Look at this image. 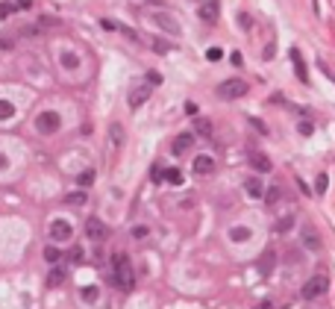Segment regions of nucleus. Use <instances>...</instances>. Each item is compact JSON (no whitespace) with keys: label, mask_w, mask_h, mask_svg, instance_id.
<instances>
[{"label":"nucleus","mask_w":335,"mask_h":309,"mask_svg":"<svg viewBox=\"0 0 335 309\" xmlns=\"http://www.w3.org/2000/svg\"><path fill=\"white\" fill-rule=\"evenodd\" d=\"M112 283H115L121 292H129V289L135 286V274H132V268H129L127 253H118V256L112 259Z\"/></svg>","instance_id":"nucleus-1"},{"label":"nucleus","mask_w":335,"mask_h":309,"mask_svg":"<svg viewBox=\"0 0 335 309\" xmlns=\"http://www.w3.org/2000/svg\"><path fill=\"white\" fill-rule=\"evenodd\" d=\"M330 289V277H324V274H318V277H312L306 286H303V301H315V298H321L324 292Z\"/></svg>","instance_id":"nucleus-2"},{"label":"nucleus","mask_w":335,"mask_h":309,"mask_svg":"<svg viewBox=\"0 0 335 309\" xmlns=\"http://www.w3.org/2000/svg\"><path fill=\"white\" fill-rule=\"evenodd\" d=\"M218 94L227 97V100H235V97H244L247 94V83L244 80H227L218 85Z\"/></svg>","instance_id":"nucleus-3"},{"label":"nucleus","mask_w":335,"mask_h":309,"mask_svg":"<svg viewBox=\"0 0 335 309\" xmlns=\"http://www.w3.org/2000/svg\"><path fill=\"white\" fill-rule=\"evenodd\" d=\"M59 124H62L59 112H41V115L35 118V127H38V133H41V136L56 133V130H59Z\"/></svg>","instance_id":"nucleus-4"},{"label":"nucleus","mask_w":335,"mask_h":309,"mask_svg":"<svg viewBox=\"0 0 335 309\" xmlns=\"http://www.w3.org/2000/svg\"><path fill=\"white\" fill-rule=\"evenodd\" d=\"M156 27H162V29H168L171 35H177L180 32V24L174 21V15H168V12H153V18H150Z\"/></svg>","instance_id":"nucleus-5"},{"label":"nucleus","mask_w":335,"mask_h":309,"mask_svg":"<svg viewBox=\"0 0 335 309\" xmlns=\"http://www.w3.org/2000/svg\"><path fill=\"white\" fill-rule=\"evenodd\" d=\"M150 91H153L150 85H135V88L129 91V97H127V103H129L132 109H138L141 103H147V97H150Z\"/></svg>","instance_id":"nucleus-6"},{"label":"nucleus","mask_w":335,"mask_h":309,"mask_svg":"<svg viewBox=\"0 0 335 309\" xmlns=\"http://www.w3.org/2000/svg\"><path fill=\"white\" fill-rule=\"evenodd\" d=\"M71 236H74V230H71L68 221H53V227H50V239L53 242H68Z\"/></svg>","instance_id":"nucleus-7"},{"label":"nucleus","mask_w":335,"mask_h":309,"mask_svg":"<svg viewBox=\"0 0 335 309\" xmlns=\"http://www.w3.org/2000/svg\"><path fill=\"white\" fill-rule=\"evenodd\" d=\"M218 0H206L203 6H200V18L206 21V24H218Z\"/></svg>","instance_id":"nucleus-8"},{"label":"nucleus","mask_w":335,"mask_h":309,"mask_svg":"<svg viewBox=\"0 0 335 309\" xmlns=\"http://www.w3.org/2000/svg\"><path fill=\"white\" fill-rule=\"evenodd\" d=\"M191 144H194V136H191V133H182V136H177V139H174L171 150H174V156H180V153L191 150Z\"/></svg>","instance_id":"nucleus-9"},{"label":"nucleus","mask_w":335,"mask_h":309,"mask_svg":"<svg viewBox=\"0 0 335 309\" xmlns=\"http://www.w3.org/2000/svg\"><path fill=\"white\" fill-rule=\"evenodd\" d=\"M85 233H88V239H94V242H100L103 236H106V227L97 221V218H88L85 221Z\"/></svg>","instance_id":"nucleus-10"},{"label":"nucleus","mask_w":335,"mask_h":309,"mask_svg":"<svg viewBox=\"0 0 335 309\" xmlns=\"http://www.w3.org/2000/svg\"><path fill=\"white\" fill-rule=\"evenodd\" d=\"M194 171L197 174H212L215 171V159L212 156H197L194 159Z\"/></svg>","instance_id":"nucleus-11"},{"label":"nucleus","mask_w":335,"mask_h":309,"mask_svg":"<svg viewBox=\"0 0 335 309\" xmlns=\"http://www.w3.org/2000/svg\"><path fill=\"white\" fill-rule=\"evenodd\" d=\"M244 192H247L250 197H262V195H265V186H262L259 177H250V180L244 183Z\"/></svg>","instance_id":"nucleus-12"},{"label":"nucleus","mask_w":335,"mask_h":309,"mask_svg":"<svg viewBox=\"0 0 335 309\" xmlns=\"http://www.w3.org/2000/svg\"><path fill=\"white\" fill-rule=\"evenodd\" d=\"M303 245L309 248V251H321V239H318V233L309 227V230H303Z\"/></svg>","instance_id":"nucleus-13"},{"label":"nucleus","mask_w":335,"mask_h":309,"mask_svg":"<svg viewBox=\"0 0 335 309\" xmlns=\"http://www.w3.org/2000/svg\"><path fill=\"white\" fill-rule=\"evenodd\" d=\"M291 59H294V71H297V77L306 83V80H309V74H306V65H303V56H300V50H291Z\"/></svg>","instance_id":"nucleus-14"},{"label":"nucleus","mask_w":335,"mask_h":309,"mask_svg":"<svg viewBox=\"0 0 335 309\" xmlns=\"http://www.w3.org/2000/svg\"><path fill=\"white\" fill-rule=\"evenodd\" d=\"M250 162H253V168H256V171H262V174H265V171H271V159H268L265 153H253V156H250Z\"/></svg>","instance_id":"nucleus-15"},{"label":"nucleus","mask_w":335,"mask_h":309,"mask_svg":"<svg viewBox=\"0 0 335 309\" xmlns=\"http://www.w3.org/2000/svg\"><path fill=\"white\" fill-rule=\"evenodd\" d=\"M85 192H74V195H65V206H85Z\"/></svg>","instance_id":"nucleus-16"},{"label":"nucleus","mask_w":335,"mask_h":309,"mask_svg":"<svg viewBox=\"0 0 335 309\" xmlns=\"http://www.w3.org/2000/svg\"><path fill=\"white\" fill-rule=\"evenodd\" d=\"M230 239H232V242H247V239H250V230H247V227H232V230H230Z\"/></svg>","instance_id":"nucleus-17"},{"label":"nucleus","mask_w":335,"mask_h":309,"mask_svg":"<svg viewBox=\"0 0 335 309\" xmlns=\"http://www.w3.org/2000/svg\"><path fill=\"white\" fill-rule=\"evenodd\" d=\"M59 62H62L65 68H77V65H79V56H77V53H62Z\"/></svg>","instance_id":"nucleus-18"},{"label":"nucleus","mask_w":335,"mask_h":309,"mask_svg":"<svg viewBox=\"0 0 335 309\" xmlns=\"http://www.w3.org/2000/svg\"><path fill=\"white\" fill-rule=\"evenodd\" d=\"M26 3H0V18H6V15H12V12H18V9H24Z\"/></svg>","instance_id":"nucleus-19"},{"label":"nucleus","mask_w":335,"mask_h":309,"mask_svg":"<svg viewBox=\"0 0 335 309\" xmlns=\"http://www.w3.org/2000/svg\"><path fill=\"white\" fill-rule=\"evenodd\" d=\"M165 180H168V183H174V186H177V183H182L180 168H165Z\"/></svg>","instance_id":"nucleus-20"},{"label":"nucleus","mask_w":335,"mask_h":309,"mask_svg":"<svg viewBox=\"0 0 335 309\" xmlns=\"http://www.w3.org/2000/svg\"><path fill=\"white\" fill-rule=\"evenodd\" d=\"M62 280H65V274H62L59 268H53V271L47 274V286H62Z\"/></svg>","instance_id":"nucleus-21"},{"label":"nucleus","mask_w":335,"mask_h":309,"mask_svg":"<svg viewBox=\"0 0 335 309\" xmlns=\"http://www.w3.org/2000/svg\"><path fill=\"white\" fill-rule=\"evenodd\" d=\"M97 295H100V289H97V286H85V289H82V301H85V304L97 301Z\"/></svg>","instance_id":"nucleus-22"},{"label":"nucleus","mask_w":335,"mask_h":309,"mask_svg":"<svg viewBox=\"0 0 335 309\" xmlns=\"http://www.w3.org/2000/svg\"><path fill=\"white\" fill-rule=\"evenodd\" d=\"M15 115V106L9 103V100H0V121H6V118H12Z\"/></svg>","instance_id":"nucleus-23"},{"label":"nucleus","mask_w":335,"mask_h":309,"mask_svg":"<svg viewBox=\"0 0 335 309\" xmlns=\"http://www.w3.org/2000/svg\"><path fill=\"white\" fill-rule=\"evenodd\" d=\"M327 186H330V177H327V174H318V180H315V192H318V195H324V192H327Z\"/></svg>","instance_id":"nucleus-24"},{"label":"nucleus","mask_w":335,"mask_h":309,"mask_svg":"<svg viewBox=\"0 0 335 309\" xmlns=\"http://www.w3.org/2000/svg\"><path fill=\"white\" fill-rule=\"evenodd\" d=\"M194 130H197V133H203V136H209V133H212V124H209L206 118H197V124H194Z\"/></svg>","instance_id":"nucleus-25"},{"label":"nucleus","mask_w":335,"mask_h":309,"mask_svg":"<svg viewBox=\"0 0 335 309\" xmlns=\"http://www.w3.org/2000/svg\"><path fill=\"white\" fill-rule=\"evenodd\" d=\"M77 183H79V186H91V183H94V171H91V168H88V171H82V174L77 177Z\"/></svg>","instance_id":"nucleus-26"},{"label":"nucleus","mask_w":335,"mask_h":309,"mask_svg":"<svg viewBox=\"0 0 335 309\" xmlns=\"http://www.w3.org/2000/svg\"><path fill=\"white\" fill-rule=\"evenodd\" d=\"M291 224H294V218H291V215L280 218V224H277V233H288V230H291Z\"/></svg>","instance_id":"nucleus-27"},{"label":"nucleus","mask_w":335,"mask_h":309,"mask_svg":"<svg viewBox=\"0 0 335 309\" xmlns=\"http://www.w3.org/2000/svg\"><path fill=\"white\" fill-rule=\"evenodd\" d=\"M68 259H71L74 265H79V262L85 259V256H82V248H71V253H68Z\"/></svg>","instance_id":"nucleus-28"},{"label":"nucleus","mask_w":335,"mask_h":309,"mask_svg":"<svg viewBox=\"0 0 335 309\" xmlns=\"http://www.w3.org/2000/svg\"><path fill=\"white\" fill-rule=\"evenodd\" d=\"M312 130H315L312 121H300V124H297V133H300V136H312Z\"/></svg>","instance_id":"nucleus-29"},{"label":"nucleus","mask_w":335,"mask_h":309,"mask_svg":"<svg viewBox=\"0 0 335 309\" xmlns=\"http://www.w3.org/2000/svg\"><path fill=\"white\" fill-rule=\"evenodd\" d=\"M112 141H115V144L124 141V130H121V124H112Z\"/></svg>","instance_id":"nucleus-30"},{"label":"nucleus","mask_w":335,"mask_h":309,"mask_svg":"<svg viewBox=\"0 0 335 309\" xmlns=\"http://www.w3.org/2000/svg\"><path fill=\"white\" fill-rule=\"evenodd\" d=\"M265 200H268V203H277V200H280V189H277V186H271V189L265 192Z\"/></svg>","instance_id":"nucleus-31"},{"label":"nucleus","mask_w":335,"mask_h":309,"mask_svg":"<svg viewBox=\"0 0 335 309\" xmlns=\"http://www.w3.org/2000/svg\"><path fill=\"white\" fill-rule=\"evenodd\" d=\"M271 265H274V251H268V253L262 256V271L268 274V271H271Z\"/></svg>","instance_id":"nucleus-32"},{"label":"nucleus","mask_w":335,"mask_h":309,"mask_svg":"<svg viewBox=\"0 0 335 309\" xmlns=\"http://www.w3.org/2000/svg\"><path fill=\"white\" fill-rule=\"evenodd\" d=\"M59 256H62V253H59L56 248H47V251H44V259H47V262H59Z\"/></svg>","instance_id":"nucleus-33"},{"label":"nucleus","mask_w":335,"mask_h":309,"mask_svg":"<svg viewBox=\"0 0 335 309\" xmlns=\"http://www.w3.org/2000/svg\"><path fill=\"white\" fill-rule=\"evenodd\" d=\"M147 83H150V85H159V83H162V74H159V71H147Z\"/></svg>","instance_id":"nucleus-34"},{"label":"nucleus","mask_w":335,"mask_h":309,"mask_svg":"<svg viewBox=\"0 0 335 309\" xmlns=\"http://www.w3.org/2000/svg\"><path fill=\"white\" fill-rule=\"evenodd\" d=\"M238 24H241L244 29H250V24H253V21H250V15H247V12H241V15H238Z\"/></svg>","instance_id":"nucleus-35"},{"label":"nucleus","mask_w":335,"mask_h":309,"mask_svg":"<svg viewBox=\"0 0 335 309\" xmlns=\"http://www.w3.org/2000/svg\"><path fill=\"white\" fill-rule=\"evenodd\" d=\"M132 236H135V239H144V236H147V227H144V224L132 227Z\"/></svg>","instance_id":"nucleus-36"},{"label":"nucleus","mask_w":335,"mask_h":309,"mask_svg":"<svg viewBox=\"0 0 335 309\" xmlns=\"http://www.w3.org/2000/svg\"><path fill=\"white\" fill-rule=\"evenodd\" d=\"M221 56H224V53H221V47H209V59H212V62H218Z\"/></svg>","instance_id":"nucleus-37"},{"label":"nucleus","mask_w":335,"mask_h":309,"mask_svg":"<svg viewBox=\"0 0 335 309\" xmlns=\"http://www.w3.org/2000/svg\"><path fill=\"white\" fill-rule=\"evenodd\" d=\"M250 124H253V127H256V130H259V133H268V130H265V124H262V121H259V118H250Z\"/></svg>","instance_id":"nucleus-38"},{"label":"nucleus","mask_w":335,"mask_h":309,"mask_svg":"<svg viewBox=\"0 0 335 309\" xmlns=\"http://www.w3.org/2000/svg\"><path fill=\"white\" fill-rule=\"evenodd\" d=\"M253 309H274V304H271V301H262L259 307H253Z\"/></svg>","instance_id":"nucleus-39"},{"label":"nucleus","mask_w":335,"mask_h":309,"mask_svg":"<svg viewBox=\"0 0 335 309\" xmlns=\"http://www.w3.org/2000/svg\"><path fill=\"white\" fill-rule=\"evenodd\" d=\"M6 165H9V162H6V156H3V153H0V171H3V168H6Z\"/></svg>","instance_id":"nucleus-40"}]
</instances>
